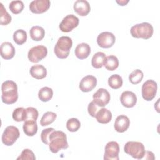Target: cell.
I'll return each mask as SVG.
<instances>
[{
    "mask_svg": "<svg viewBox=\"0 0 160 160\" xmlns=\"http://www.w3.org/2000/svg\"><path fill=\"white\" fill-rule=\"evenodd\" d=\"M95 118L98 122L101 124H107L112 119V113L108 109L102 108L97 112Z\"/></svg>",
    "mask_w": 160,
    "mask_h": 160,
    "instance_id": "cell-21",
    "label": "cell"
},
{
    "mask_svg": "<svg viewBox=\"0 0 160 160\" xmlns=\"http://www.w3.org/2000/svg\"><path fill=\"white\" fill-rule=\"evenodd\" d=\"M98 107H99V106H98L96 104H95L93 101L90 102V103L89 104L88 107V111L91 116L95 118L97 112L99 110Z\"/></svg>",
    "mask_w": 160,
    "mask_h": 160,
    "instance_id": "cell-38",
    "label": "cell"
},
{
    "mask_svg": "<svg viewBox=\"0 0 160 160\" xmlns=\"http://www.w3.org/2000/svg\"><path fill=\"white\" fill-rule=\"evenodd\" d=\"M79 22V19L74 14H68L65 16L59 24V29L62 32H69L76 28Z\"/></svg>",
    "mask_w": 160,
    "mask_h": 160,
    "instance_id": "cell-9",
    "label": "cell"
},
{
    "mask_svg": "<svg viewBox=\"0 0 160 160\" xmlns=\"http://www.w3.org/2000/svg\"><path fill=\"white\" fill-rule=\"evenodd\" d=\"M93 101L99 107H104L110 101V94L108 90L104 88H99L93 94Z\"/></svg>",
    "mask_w": 160,
    "mask_h": 160,
    "instance_id": "cell-12",
    "label": "cell"
},
{
    "mask_svg": "<svg viewBox=\"0 0 160 160\" xmlns=\"http://www.w3.org/2000/svg\"><path fill=\"white\" fill-rule=\"evenodd\" d=\"M116 41L115 36L110 32L105 31L100 33L97 38V43L102 48L112 47Z\"/></svg>",
    "mask_w": 160,
    "mask_h": 160,
    "instance_id": "cell-11",
    "label": "cell"
},
{
    "mask_svg": "<svg viewBox=\"0 0 160 160\" xmlns=\"http://www.w3.org/2000/svg\"><path fill=\"white\" fill-rule=\"evenodd\" d=\"M13 40L18 45L23 44L27 40V33L23 29H18L13 34Z\"/></svg>",
    "mask_w": 160,
    "mask_h": 160,
    "instance_id": "cell-30",
    "label": "cell"
},
{
    "mask_svg": "<svg viewBox=\"0 0 160 160\" xmlns=\"http://www.w3.org/2000/svg\"><path fill=\"white\" fill-rule=\"evenodd\" d=\"M30 74L36 79H42L47 75V70L41 64H36L31 66L29 70Z\"/></svg>",
    "mask_w": 160,
    "mask_h": 160,
    "instance_id": "cell-20",
    "label": "cell"
},
{
    "mask_svg": "<svg viewBox=\"0 0 160 160\" xmlns=\"http://www.w3.org/2000/svg\"><path fill=\"white\" fill-rule=\"evenodd\" d=\"M75 55L79 59H84L87 58L91 52L90 46L85 42H82L77 45L75 49Z\"/></svg>",
    "mask_w": 160,
    "mask_h": 160,
    "instance_id": "cell-19",
    "label": "cell"
},
{
    "mask_svg": "<svg viewBox=\"0 0 160 160\" xmlns=\"http://www.w3.org/2000/svg\"><path fill=\"white\" fill-rule=\"evenodd\" d=\"M26 112H27L26 120H34V121L37 120L38 118L39 112L36 108L33 107H28L26 108Z\"/></svg>",
    "mask_w": 160,
    "mask_h": 160,
    "instance_id": "cell-36",
    "label": "cell"
},
{
    "mask_svg": "<svg viewBox=\"0 0 160 160\" xmlns=\"http://www.w3.org/2000/svg\"><path fill=\"white\" fill-rule=\"evenodd\" d=\"M20 132L18 128L14 126H7L2 135V142L6 146H12L19 138Z\"/></svg>",
    "mask_w": 160,
    "mask_h": 160,
    "instance_id": "cell-6",
    "label": "cell"
},
{
    "mask_svg": "<svg viewBox=\"0 0 160 160\" xmlns=\"http://www.w3.org/2000/svg\"><path fill=\"white\" fill-rule=\"evenodd\" d=\"M55 129L52 128H48L43 129L41 133V139L43 143L45 144H49V137L50 134L54 131Z\"/></svg>",
    "mask_w": 160,
    "mask_h": 160,
    "instance_id": "cell-37",
    "label": "cell"
},
{
    "mask_svg": "<svg viewBox=\"0 0 160 160\" xmlns=\"http://www.w3.org/2000/svg\"><path fill=\"white\" fill-rule=\"evenodd\" d=\"M49 148L52 153H57L61 149H66L69 145L66 134L61 131H52L49 137Z\"/></svg>",
    "mask_w": 160,
    "mask_h": 160,
    "instance_id": "cell-1",
    "label": "cell"
},
{
    "mask_svg": "<svg viewBox=\"0 0 160 160\" xmlns=\"http://www.w3.org/2000/svg\"><path fill=\"white\" fill-rule=\"evenodd\" d=\"M74 10L79 16H85L89 13L91 7L88 1L86 0H77L74 4Z\"/></svg>",
    "mask_w": 160,
    "mask_h": 160,
    "instance_id": "cell-17",
    "label": "cell"
},
{
    "mask_svg": "<svg viewBox=\"0 0 160 160\" xmlns=\"http://www.w3.org/2000/svg\"><path fill=\"white\" fill-rule=\"evenodd\" d=\"M106 54L102 52H98L94 54L91 59V64L96 69L101 68L103 66Z\"/></svg>",
    "mask_w": 160,
    "mask_h": 160,
    "instance_id": "cell-25",
    "label": "cell"
},
{
    "mask_svg": "<svg viewBox=\"0 0 160 160\" xmlns=\"http://www.w3.org/2000/svg\"><path fill=\"white\" fill-rule=\"evenodd\" d=\"M1 99L4 103L12 104L17 101L18 99V86L13 81H4L1 85Z\"/></svg>",
    "mask_w": 160,
    "mask_h": 160,
    "instance_id": "cell-2",
    "label": "cell"
},
{
    "mask_svg": "<svg viewBox=\"0 0 160 160\" xmlns=\"http://www.w3.org/2000/svg\"><path fill=\"white\" fill-rule=\"evenodd\" d=\"M124 152L137 159H142L146 154L144 146L138 141H128L124 146Z\"/></svg>",
    "mask_w": 160,
    "mask_h": 160,
    "instance_id": "cell-5",
    "label": "cell"
},
{
    "mask_svg": "<svg viewBox=\"0 0 160 160\" xmlns=\"http://www.w3.org/2000/svg\"><path fill=\"white\" fill-rule=\"evenodd\" d=\"M29 34L31 38L33 41H39L44 38L45 35V31L41 26H34L31 28L29 31Z\"/></svg>",
    "mask_w": 160,
    "mask_h": 160,
    "instance_id": "cell-23",
    "label": "cell"
},
{
    "mask_svg": "<svg viewBox=\"0 0 160 160\" xmlns=\"http://www.w3.org/2000/svg\"><path fill=\"white\" fill-rule=\"evenodd\" d=\"M1 9H0V24L1 25H8L11 21V16L6 11L4 5L1 2L0 3Z\"/></svg>",
    "mask_w": 160,
    "mask_h": 160,
    "instance_id": "cell-31",
    "label": "cell"
},
{
    "mask_svg": "<svg viewBox=\"0 0 160 160\" xmlns=\"http://www.w3.org/2000/svg\"><path fill=\"white\" fill-rule=\"evenodd\" d=\"M1 56L4 59H12L15 55V48L9 42H4L1 44L0 48Z\"/></svg>",
    "mask_w": 160,
    "mask_h": 160,
    "instance_id": "cell-18",
    "label": "cell"
},
{
    "mask_svg": "<svg viewBox=\"0 0 160 160\" xmlns=\"http://www.w3.org/2000/svg\"><path fill=\"white\" fill-rule=\"evenodd\" d=\"M154 32L152 26L146 22L137 24L131 27L130 32L132 37L135 38H142L148 39L152 37Z\"/></svg>",
    "mask_w": 160,
    "mask_h": 160,
    "instance_id": "cell-4",
    "label": "cell"
},
{
    "mask_svg": "<svg viewBox=\"0 0 160 160\" xmlns=\"http://www.w3.org/2000/svg\"><path fill=\"white\" fill-rule=\"evenodd\" d=\"M158 85L154 80L149 79L145 81L142 86V96L146 101L152 100L157 92Z\"/></svg>",
    "mask_w": 160,
    "mask_h": 160,
    "instance_id": "cell-7",
    "label": "cell"
},
{
    "mask_svg": "<svg viewBox=\"0 0 160 160\" xmlns=\"http://www.w3.org/2000/svg\"><path fill=\"white\" fill-rule=\"evenodd\" d=\"M18 160H24V159H28V160H34L36 159L35 155L34 152L29 149H25L22 152L21 155L17 158Z\"/></svg>",
    "mask_w": 160,
    "mask_h": 160,
    "instance_id": "cell-35",
    "label": "cell"
},
{
    "mask_svg": "<svg viewBox=\"0 0 160 160\" xmlns=\"http://www.w3.org/2000/svg\"><path fill=\"white\" fill-rule=\"evenodd\" d=\"M53 96V91L51 88L45 86L42 88L38 92V98L42 102H48Z\"/></svg>",
    "mask_w": 160,
    "mask_h": 160,
    "instance_id": "cell-26",
    "label": "cell"
},
{
    "mask_svg": "<svg viewBox=\"0 0 160 160\" xmlns=\"http://www.w3.org/2000/svg\"><path fill=\"white\" fill-rule=\"evenodd\" d=\"M10 11L14 14H19L24 9V3L22 1H12L9 5Z\"/></svg>",
    "mask_w": 160,
    "mask_h": 160,
    "instance_id": "cell-33",
    "label": "cell"
},
{
    "mask_svg": "<svg viewBox=\"0 0 160 160\" xmlns=\"http://www.w3.org/2000/svg\"><path fill=\"white\" fill-rule=\"evenodd\" d=\"M81 127V122L77 118H72L68 120L66 122V128L71 132H76Z\"/></svg>",
    "mask_w": 160,
    "mask_h": 160,
    "instance_id": "cell-34",
    "label": "cell"
},
{
    "mask_svg": "<svg viewBox=\"0 0 160 160\" xmlns=\"http://www.w3.org/2000/svg\"><path fill=\"white\" fill-rule=\"evenodd\" d=\"M104 160H118L119 159V144L116 141L108 142L104 149Z\"/></svg>",
    "mask_w": 160,
    "mask_h": 160,
    "instance_id": "cell-10",
    "label": "cell"
},
{
    "mask_svg": "<svg viewBox=\"0 0 160 160\" xmlns=\"http://www.w3.org/2000/svg\"><path fill=\"white\" fill-rule=\"evenodd\" d=\"M50 5L49 0H34L29 4V9L32 13L42 14L49 9Z\"/></svg>",
    "mask_w": 160,
    "mask_h": 160,
    "instance_id": "cell-13",
    "label": "cell"
},
{
    "mask_svg": "<svg viewBox=\"0 0 160 160\" xmlns=\"http://www.w3.org/2000/svg\"><path fill=\"white\" fill-rule=\"evenodd\" d=\"M56 117H57V115L55 112H53L51 111H48L42 115L40 120V124L42 126H46L49 125L55 121V119H56Z\"/></svg>",
    "mask_w": 160,
    "mask_h": 160,
    "instance_id": "cell-29",
    "label": "cell"
},
{
    "mask_svg": "<svg viewBox=\"0 0 160 160\" xmlns=\"http://www.w3.org/2000/svg\"><path fill=\"white\" fill-rule=\"evenodd\" d=\"M144 74L140 69H136L133 71L129 76V81L133 84H139L142 79Z\"/></svg>",
    "mask_w": 160,
    "mask_h": 160,
    "instance_id": "cell-32",
    "label": "cell"
},
{
    "mask_svg": "<svg viewBox=\"0 0 160 160\" xmlns=\"http://www.w3.org/2000/svg\"><path fill=\"white\" fill-rule=\"evenodd\" d=\"M96 78L92 75H88L81 80L79 88L82 92H89L96 86Z\"/></svg>",
    "mask_w": 160,
    "mask_h": 160,
    "instance_id": "cell-14",
    "label": "cell"
},
{
    "mask_svg": "<svg viewBox=\"0 0 160 160\" xmlns=\"http://www.w3.org/2000/svg\"><path fill=\"white\" fill-rule=\"evenodd\" d=\"M48 54V49L42 45H38L31 48L28 52V57L32 62H38L43 59Z\"/></svg>",
    "mask_w": 160,
    "mask_h": 160,
    "instance_id": "cell-8",
    "label": "cell"
},
{
    "mask_svg": "<svg viewBox=\"0 0 160 160\" xmlns=\"http://www.w3.org/2000/svg\"><path fill=\"white\" fill-rule=\"evenodd\" d=\"M23 131L26 135L28 136H33L37 133L38 124L36 121L26 120L23 124Z\"/></svg>",
    "mask_w": 160,
    "mask_h": 160,
    "instance_id": "cell-22",
    "label": "cell"
},
{
    "mask_svg": "<svg viewBox=\"0 0 160 160\" xmlns=\"http://www.w3.org/2000/svg\"><path fill=\"white\" fill-rule=\"evenodd\" d=\"M12 116L13 119L17 122L25 121L27 118L26 109H24L22 107H19L15 109L12 112Z\"/></svg>",
    "mask_w": 160,
    "mask_h": 160,
    "instance_id": "cell-28",
    "label": "cell"
},
{
    "mask_svg": "<svg viewBox=\"0 0 160 160\" xmlns=\"http://www.w3.org/2000/svg\"><path fill=\"white\" fill-rule=\"evenodd\" d=\"M119 60L118 58L114 55H110L106 57L103 66L109 71H114L119 66Z\"/></svg>",
    "mask_w": 160,
    "mask_h": 160,
    "instance_id": "cell-24",
    "label": "cell"
},
{
    "mask_svg": "<svg viewBox=\"0 0 160 160\" xmlns=\"http://www.w3.org/2000/svg\"><path fill=\"white\" fill-rule=\"evenodd\" d=\"M130 125V120L129 118L125 115L118 116L114 122V128L118 132H123L128 130Z\"/></svg>",
    "mask_w": 160,
    "mask_h": 160,
    "instance_id": "cell-16",
    "label": "cell"
},
{
    "mask_svg": "<svg viewBox=\"0 0 160 160\" xmlns=\"http://www.w3.org/2000/svg\"><path fill=\"white\" fill-rule=\"evenodd\" d=\"M123 84V80L121 76L119 74H113L111 75L108 78V84L109 86L114 89H118L120 88Z\"/></svg>",
    "mask_w": 160,
    "mask_h": 160,
    "instance_id": "cell-27",
    "label": "cell"
},
{
    "mask_svg": "<svg viewBox=\"0 0 160 160\" xmlns=\"http://www.w3.org/2000/svg\"><path fill=\"white\" fill-rule=\"evenodd\" d=\"M72 46V41L69 36L60 37L54 49L56 56L59 59H65L68 57L70 49Z\"/></svg>",
    "mask_w": 160,
    "mask_h": 160,
    "instance_id": "cell-3",
    "label": "cell"
},
{
    "mask_svg": "<svg viewBox=\"0 0 160 160\" xmlns=\"http://www.w3.org/2000/svg\"><path fill=\"white\" fill-rule=\"evenodd\" d=\"M120 101L123 106L130 108L136 105L137 102V97L133 92L130 91H125L121 94L120 96Z\"/></svg>",
    "mask_w": 160,
    "mask_h": 160,
    "instance_id": "cell-15",
    "label": "cell"
},
{
    "mask_svg": "<svg viewBox=\"0 0 160 160\" xmlns=\"http://www.w3.org/2000/svg\"><path fill=\"white\" fill-rule=\"evenodd\" d=\"M116 2L119 4L120 6H125L126 4L129 2V1H124V0H121V1H116Z\"/></svg>",
    "mask_w": 160,
    "mask_h": 160,
    "instance_id": "cell-39",
    "label": "cell"
}]
</instances>
